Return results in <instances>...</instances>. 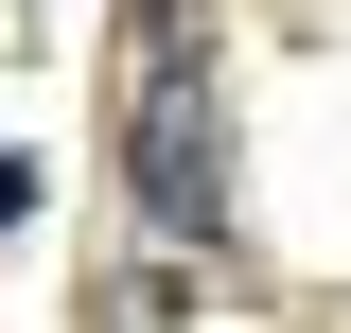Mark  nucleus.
Masks as SVG:
<instances>
[{
  "mask_svg": "<svg viewBox=\"0 0 351 333\" xmlns=\"http://www.w3.org/2000/svg\"><path fill=\"white\" fill-rule=\"evenodd\" d=\"M123 193H141L158 246H211L228 228V88H211L193 36H176L158 71H141V106H123Z\"/></svg>",
  "mask_w": 351,
  "mask_h": 333,
  "instance_id": "obj_1",
  "label": "nucleus"
},
{
  "mask_svg": "<svg viewBox=\"0 0 351 333\" xmlns=\"http://www.w3.org/2000/svg\"><path fill=\"white\" fill-rule=\"evenodd\" d=\"M36 193H53V175H36V158H18V140H0V228H18V210H36Z\"/></svg>",
  "mask_w": 351,
  "mask_h": 333,
  "instance_id": "obj_2",
  "label": "nucleus"
}]
</instances>
